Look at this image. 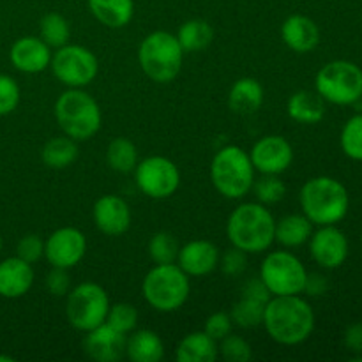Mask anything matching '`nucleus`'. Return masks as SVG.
<instances>
[{
    "instance_id": "nucleus-16",
    "label": "nucleus",
    "mask_w": 362,
    "mask_h": 362,
    "mask_svg": "<svg viewBox=\"0 0 362 362\" xmlns=\"http://www.w3.org/2000/svg\"><path fill=\"white\" fill-rule=\"evenodd\" d=\"M92 219L95 228L108 237H120L131 228L129 204L119 194H103L92 207Z\"/></svg>"
},
{
    "instance_id": "nucleus-13",
    "label": "nucleus",
    "mask_w": 362,
    "mask_h": 362,
    "mask_svg": "<svg viewBox=\"0 0 362 362\" xmlns=\"http://www.w3.org/2000/svg\"><path fill=\"white\" fill-rule=\"evenodd\" d=\"M87 239L83 232L74 226L57 228L45 240V258L52 267L73 269L85 258Z\"/></svg>"
},
{
    "instance_id": "nucleus-44",
    "label": "nucleus",
    "mask_w": 362,
    "mask_h": 362,
    "mask_svg": "<svg viewBox=\"0 0 362 362\" xmlns=\"http://www.w3.org/2000/svg\"><path fill=\"white\" fill-rule=\"evenodd\" d=\"M329 290V279L325 278L324 274L320 272H308V278H306V285H304V292L306 296L311 297H318V296H324L325 292Z\"/></svg>"
},
{
    "instance_id": "nucleus-18",
    "label": "nucleus",
    "mask_w": 362,
    "mask_h": 362,
    "mask_svg": "<svg viewBox=\"0 0 362 362\" xmlns=\"http://www.w3.org/2000/svg\"><path fill=\"white\" fill-rule=\"evenodd\" d=\"M126 334L115 331L108 324L85 332L83 350L88 359L95 362H119L126 357Z\"/></svg>"
},
{
    "instance_id": "nucleus-31",
    "label": "nucleus",
    "mask_w": 362,
    "mask_h": 362,
    "mask_svg": "<svg viewBox=\"0 0 362 362\" xmlns=\"http://www.w3.org/2000/svg\"><path fill=\"white\" fill-rule=\"evenodd\" d=\"M39 34H41V39L49 46V48H60V46L69 42V21H67L60 13L45 14V16L41 18V21H39Z\"/></svg>"
},
{
    "instance_id": "nucleus-26",
    "label": "nucleus",
    "mask_w": 362,
    "mask_h": 362,
    "mask_svg": "<svg viewBox=\"0 0 362 362\" xmlns=\"http://www.w3.org/2000/svg\"><path fill=\"white\" fill-rule=\"evenodd\" d=\"M218 357V341L204 331L189 332L175 346V359L179 362H214Z\"/></svg>"
},
{
    "instance_id": "nucleus-35",
    "label": "nucleus",
    "mask_w": 362,
    "mask_h": 362,
    "mask_svg": "<svg viewBox=\"0 0 362 362\" xmlns=\"http://www.w3.org/2000/svg\"><path fill=\"white\" fill-rule=\"evenodd\" d=\"M341 151L354 161H362V113L346 120L339 136Z\"/></svg>"
},
{
    "instance_id": "nucleus-22",
    "label": "nucleus",
    "mask_w": 362,
    "mask_h": 362,
    "mask_svg": "<svg viewBox=\"0 0 362 362\" xmlns=\"http://www.w3.org/2000/svg\"><path fill=\"white\" fill-rule=\"evenodd\" d=\"M265 90L264 85L257 78L244 76L232 85L228 92V106L233 113L251 115L258 112L264 105Z\"/></svg>"
},
{
    "instance_id": "nucleus-39",
    "label": "nucleus",
    "mask_w": 362,
    "mask_h": 362,
    "mask_svg": "<svg viewBox=\"0 0 362 362\" xmlns=\"http://www.w3.org/2000/svg\"><path fill=\"white\" fill-rule=\"evenodd\" d=\"M218 267L221 269L223 274L230 276V278L243 276L247 269V253L235 246L228 247V250H226L225 253H221V257H219Z\"/></svg>"
},
{
    "instance_id": "nucleus-46",
    "label": "nucleus",
    "mask_w": 362,
    "mask_h": 362,
    "mask_svg": "<svg viewBox=\"0 0 362 362\" xmlns=\"http://www.w3.org/2000/svg\"><path fill=\"white\" fill-rule=\"evenodd\" d=\"M14 359L11 356H4V354H0V362H13Z\"/></svg>"
},
{
    "instance_id": "nucleus-25",
    "label": "nucleus",
    "mask_w": 362,
    "mask_h": 362,
    "mask_svg": "<svg viewBox=\"0 0 362 362\" xmlns=\"http://www.w3.org/2000/svg\"><path fill=\"white\" fill-rule=\"evenodd\" d=\"M286 113L299 124H318L325 117V101L317 90H297L286 101Z\"/></svg>"
},
{
    "instance_id": "nucleus-4",
    "label": "nucleus",
    "mask_w": 362,
    "mask_h": 362,
    "mask_svg": "<svg viewBox=\"0 0 362 362\" xmlns=\"http://www.w3.org/2000/svg\"><path fill=\"white\" fill-rule=\"evenodd\" d=\"M55 119L64 134L87 141L99 133L103 113L99 103L83 88H67L55 101Z\"/></svg>"
},
{
    "instance_id": "nucleus-8",
    "label": "nucleus",
    "mask_w": 362,
    "mask_h": 362,
    "mask_svg": "<svg viewBox=\"0 0 362 362\" xmlns=\"http://www.w3.org/2000/svg\"><path fill=\"white\" fill-rule=\"evenodd\" d=\"M315 90L325 103L349 106L362 98V69L350 60L327 62L315 78Z\"/></svg>"
},
{
    "instance_id": "nucleus-19",
    "label": "nucleus",
    "mask_w": 362,
    "mask_h": 362,
    "mask_svg": "<svg viewBox=\"0 0 362 362\" xmlns=\"http://www.w3.org/2000/svg\"><path fill=\"white\" fill-rule=\"evenodd\" d=\"M52 48L35 35H25L13 42L9 52V60L14 69L25 74L42 73L52 62Z\"/></svg>"
},
{
    "instance_id": "nucleus-11",
    "label": "nucleus",
    "mask_w": 362,
    "mask_h": 362,
    "mask_svg": "<svg viewBox=\"0 0 362 362\" xmlns=\"http://www.w3.org/2000/svg\"><path fill=\"white\" fill-rule=\"evenodd\" d=\"M49 69L67 88H85L98 78L99 60L87 46L67 42L53 52Z\"/></svg>"
},
{
    "instance_id": "nucleus-12",
    "label": "nucleus",
    "mask_w": 362,
    "mask_h": 362,
    "mask_svg": "<svg viewBox=\"0 0 362 362\" xmlns=\"http://www.w3.org/2000/svg\"><path fill=\"white\" fill-rule=\"evenodd\" d=\"M133 173L138 189L152 200H166L180 187L179 166L165 156H148L141 159Z\"/></svg>"
},
{
    "instance_id": "nucleus-30",
    "label": "nucleus",
    "mask_w": 362,
    "mask_h": 362,
    "mask_svg": "<svg viewBox=\"0 0 362 362\" xmlns=\"http://www.w3.org/2000/svg\"><path fill=\"white\" fill-rule=\"evenodd\" d=\"M138 148L127 138L119 136L112 140L106 147V165L119 173H131L134 172L138 165Z\"/></svg>"
},
{
    "instance_id": "nucleus-36",
    "label": "nucleus",
    "mask_w": 362,
    "mask_h": 362,
    "mask_svg": "<svg viewBox=\"0 0 362 362\" xmlns=\"http://www.w3.org/2000/svg\"><path fill=\"white\" fill-rule=\"evenodd\" d=\"M138 318H140V315H138V310L133 304L117 303L110 306L106 324L115 329V331L127 336L138 327Z\"/></svg>"
},
{
    "instance_id": "nucleus-10",
    "label": "nucleus",
    "mask_w": 362,
    "mask_h": 362,
    "mask_svg": "<svg viewBox=\"0 0 362 362\" xmlns=\"http://www.w3.org/2000/svg\"><path fill=\"white\" fill-rule=\"evenodd\" d=\"M258 278L264 281L272 297L300 296L306 285L308 271L299 257L290 250L271 251L260 264Z\"/></svg>"
},
{
    "instance_id": "nucleus-29",
    "label": "nucleus",
    "mask_w": 362,
    "mask_h": 362,
    "mask_svg": "<svg viewBox=\"0 0 362 362\" xmlns=\"http://www.w3.org/2000/svg\"><path fill=\"white\" fill-rule=\"evenodd\" d=\"M175 35L184 52L197 53L204 52L205 48L211 46L212 39H214V28L209 21L202 20V18H193V20L184 21Z\"/></svg>"
},
{
    "instance_id": "nucleus-17",
    "label": "nucleus",
    "mask_w": 362,
    "mask_h": 362,
    "mask_svg": "<svg viewBox=\"0 0 362 362\" xmlns=\"http://www.w3.org/2000/svg\"><path fill=\"white\" fill-rule=\"evenodd\" d=\"M219 257H221V251L214 243L205 239H194L180 246L175 264L189 278H204L218 269Z\"/></svg>"
},
{
    "instance_id": "nucleus-9",
    "label": "nucleus",
    "mask_w": 362,
    "mask_h": 362,
    "mask_svg": "<svg viewBox=\"0 0 362 362\" xmlns=\"http://www.w3.org/2000/svg\"><path fill=\"white\" fill-rule=\"evenodd\" d=\"M66 297V317L73 329L88 332L106 322L112 303L101 285L94 281L80 283L73 286Z\"/></svg>"
},
{
    "instance_id": "nucleus-34",
    "label": "nucleus",
    "mask_w": 362,
    "mask_h": 362,
    "mask_svg": "<svg viewBox=\"0 0 362 362\" xmlns=\"http://www.w3.org/2000/svg\"><path fill=\"white\" fill-rule=\"evenodd\" d=\"M251 191L255 193L257 202L269 207L279 204L286 197V184L279 175H262L260 179H255Z\"/></svg>"
},
{
    "instance_id": "nucleus-45",
    "label": "nucleus",
    "mask_w": 362,
    "mask_h": 362,
    "mask_svg": "<svg viewBox=\"0 0 362 362\" xmlns=\"http://www.w3.org/2000/svg\"><path fill=\"white\" fill-rule=\"evenodd\" d=\"M343 343L346 349L352 354H362V324H352L346 327L345 334H343Z\"/></svg>"
},
{
    "instance_id": "nucleus-28",
    "label": "nucleus",
    "mask_w": 362,
    "mask_h": 362,
    "mask_svg": "<svg viewBox=\"0 0 362 362\" xmlns=\"http://www.w3.org/2000/svg\"><path fill=\"white\" fill-rule=\"evenodd\" d=\"M78 158H80L78 141L64 133L60 136L49 138L41 148V159L49 170L69 168L76 163Z\"/></svg>"
},
{
    "instance_id": "nucleus-3",
    "label": "nucleus",
    "mask_w": 362,
    "mask_h": 362,
    "mask_svg": "<svg viewBox=\"0 0 362 362\" xmlns=\"http://www.w3.org/2000/svg\"><path fill=\"white\" fill-rule=\"evenodd\" d=\"M299 204L303 214L313 225H338L345 219L350 209L346 187L332 177H313L299 191Z\"/></svg>"
},
{
    "instance_id": "nucleus-6",
    "label": "nucleus",
    "mask_w": 362,
    "mask_h": 362,
    "mask_svg": "<svg viewBox=\"0 0 362 362\" xmlns=\"http://www.w3.org/2000/svg\"><path fill=\"white\" fill-rule=\"evenodd\" d=\"M184 49L175 34L156 30L145 35L138 48V64L154 83H170L182 71Z\"/></svg>"
},
{
    "instance_id": "nucleus-2",
    "label": "nucleus",
    "mask_w": 362,
    "mask_h": 362,
    "mask_svg": "<svg viewBox=\"0 0 362 362\" xmlns=\"http://www.w3.org/2000/svg\"><path fill=\"white\" fill-rule=\"evenodd\" d=\"M276 218L267 205L260 202H246L230 212L226 221V235L232 246L258 255L274 244Z\"/></svg>"
},
{
    "instance_id": "nucleus-37",
    "label": "nucleus",
    "mask_w": 362,
    "mask_h": 362,
    "mask_svg": "<svg viewBox=\"0 0 362 362\" xmlns=\"http://www.w3.org/2000/svg\"><path fill=\"white\" fill-rule=\"evenodd\" d=\"M218 350L219 357L228 362H247L253 357V349H251L250 343L243 336H237L233 332H230L221 341H218Z\"/></svg>"
},
{
    "instance_id": "nucleus-40",
    "label": "nucleus",
    "mask_w": 362,
    "mask_h": 362,
    "mask_svg": "<svg viewBox=\"0 0 362 362\" xmlns=\"http://www.w3.org/2000/svg\"><path fill=\"white\" fill-rule=\"evenodd\" d=\"M16 257L32 265L37 264L41 258H45V240L34 233L21 237L16 244Z\"/></svg>"
},
{
    "instance_id": "nucleus-43",
    "label": "nucleus",
    "mask_w": 362,
    "mask_h": 362,
    "mask_svg": "<svg viewBox=\"0 0 362 362\" xmlns=\"http://www.w3.org/2000/svg\"><path fill=\"white\" fill-rule=\"evenodd\" d=\"M240 297H246V299L260 300V303H267L271 299V292L267 290V286L264 285L260 278H250L244 281L243 288H240Z\"/></svg>"
},
{
    "instance_id": "nucleus-42",
    "label": "nucleus",
    "mask_w": 362,
    "mask_h": 362,
    "mask_svg": "<svg viewBox=\"0 0 362 362\" xmlns=\"http://www.w3.org/2000/svg\"><path fill=\"white\" fill-rule=\"evenodd\" d=\"M46 290L55 297H66L69 293L71 286V276L69 269L52 267V271L46 274Z\"/></svg>"
},
{
    "instance_id": "nucleus-38",
    "label": "nucleus",
    "mask_w": 362,
    "mask_h": 362,
    "mask_svg": "<svg viewBox=\"0 0 362 362\" xmlns=\"http://www.w3.org/2000/svg\"><path fill=\"white\" fill-rule=\"evenodd\" d=\"M20 85L9 74H0V117L9 115L20 105Z\"/></svg>"
},
{
    "instance_id": "nucleus-20",
    "label": "nucleus",
    "mask_w": 362,
    "mask_h": 362,
    "mask_svg": "<svg viewBox=\"0 0 362 362\" xmlns=\"http://www.w3.org/2000/svg\"><path fill=\"white\" fill-rule=\"evenodd\" d=\"M281 39L296 53H310L320 45V28L304 14H290L281 25Z\"/></svg>"
},
{
    "instance_id": "nucleus-1",
    "label": "nucleus",
    "mask_w": 362,
    "mask_h": 362,
    "mask_svg": "<svg viewBox=\"0 0 362 362\" xmlns=\"http://www.w3.org/2000/svg\"><path fill=\"white\" fill-rule=\"evenodd\" d=\"M265 332L283 346H296L306 341L315 331V311L300 296H276L265 304Z\"/></svg>"
},
{
    "instance_id": "nucleus-41",
    "label": "nucleus",
    "mask_w": 362,
    "mask_h": 362,
    "mask_svg": "<svg viewBox=\"0 0 362 362\" xmlns=\"http://www.w3.org/2000/svg\"><path fill=\"white\" fill-rule=\"evenodd\" d=\"M233 327L235 325H233L230 313H226V311H216V313L209 315L207 320H205L204 332H207L216 341H221L225 336H228L233 331Z\"/></svg>"
},
{
    "instance_id": "nucleus-14",
    "label": "nucleus",
    "mask_w": 362,
    "mask_h": 362,
    "mask_svg": "<svg viewBox=\"0 0 362 362\" xmlns=\"http://www.w3.org/2000/svg\"><path fill=\"white\" fill-rule=\"evenodd\" d=\"M250 158L260 175H281L292 166L293 147L279 134H267L255 141Z\"/></svg>"
},
{
    "instance_id": "nucleus-21",
    "label": "nucleus",
    "mask_w": 362,
    "mask_h": 362,
    "mask_svg": "<svg viewBox=\"0 0 362 362\" xmlns=\"http://www.w3.org/2000/svg\"><path fill=\"white\" fill-rule=\"evenodd\" d=\"M34 285V267L18 257L0 262V297L20 299L27 296Z\"/></svg>"
},
{
    "instance_id": "nucleus-23",
    "label": "nucleus",
    "mask_w": 362,
    "mask_h": 362,
    "mask_svg": "<svg viewBox=\"0 0 362 362\" xmlns=\"http://www.w3.org/2000/svg\"><path fill=\"white\" fill-rule=\"evenodd\" d=\"M126 357L133 362H159L165 357V343L151 329H134L126 338Z\"/></svg>"
},
{
    "instance_id": "nucleus-24",
    "label": "nucleus",
    "mask_w": 362,
    "mask_h": 362,
    "mask_svg": "<svg viewBox=\"0 0 362 362\" xmlns=\"http://www.w3.org/2000/svg\"><path fill=\"white\" fill-rule=\"evenodd\" d=\"M313 223L300 212V214H286L276 221L274 243L283 250H296L304 246L313 233Z\"/></svg>"
},
{
    "instance_id": "nucleus-32",
    "label": "nucleus",
    "mask_w": 362,
    "mask_h": 362,
    "mask_svg": "<svg viewBox=\"0 0 362 362\" xmlns=\"http://www.w3.org/2000/svg\"><path fill=\"white\" fill-rule=\"evenodd\" d=\"M265 304L267 303L240 297L233 304L232 310H230V317H232L233 325H237L240 329H255L258 325H262V322H264Z\"/></svg>"
},
{
    "instance_id": "nucleus-7",
    "label": "nucleus",
    "mask_w": 362,
    "mask_h": 362,
    "mask_svg": "<svg viewBox=\"0 0 362 362\" xmlns=\"http://www.w3.org/2000/svg\"><path fill=\"white\" fill-rule=\"evenodd\" d=\"M189 279L177 264H158L145 274L141 296L152 310L159 313H173L189 299Z\"/></svg>"
},
{
    "instance_id": "nucleus-15",
    "label": "nucleus",
    "mask_w": 362,
    "mask_h": 362,
    "mask_svg": "<svg viewBox=\"0 0 362 362\" xmlns=\"http://www.w3.org/2000/svg\"><path fill=\"white\" fill-rule=\"evenodd\" d=\"M308 244L311 258L322 269H338L349 258V239L336 225L318 226V230H313Z\"/></svg>"
},
{
    "instance_id": "nucleus-33",
    "label": "nucleus",
    "mask_w": 362,
    "mask_h": 362,
    "mask_svg": "<svg viewBox=\"0 0 362 362\" xmlns=\"http://www.w3.org/2000/svg\"><path fill=\"white\" fill-rule=\"evenodd\" d=\"M179 243L168 232H158L148 239L147 253L151 260L158 264H175L179 257Z\"/></svg>"
},
{
    "instance_id": "nucleus-48",
    "label": "nucleus",
    "mask_w": 362,
    "mask_h": 362,
    "mask_svg": "<svg viewBox=\"0 0 362 362\" xmlns=\"http://www.w3.org/2000/svg\"><path fill=\"white\" fill-rule=\"evenodd\" d=\"M361 243H362V233H361Z\"/></svg>"
},
{
    "instance_id": "nucleus-47",
    "label": "nucleus",
    "mask_w": 362,
    "mask_h": 362,
    "mask_svg": "<svg viewBox=\"0 0 362 362\" xmlns=\"http://www.w3.org/2000/svg\"><path fill=\"white\" fill-rule=\"evenodd\" d=\"M2 246H4V240H2V235H0V251H2Z\"/></svg>"
},
{
    "instance_id": "nucleus-27",
    "label": "nucleus",
    "mask_w": 362,
    "mask_h": 362,
    "mask_svg": "<svg viewBox=\"0 0 362 362\" xmlns=\"http://www.w3.org/2000/svg\"><path fill=\"white\" fill-rule=\"evenodd\" d=\"M88 11L101 25L122 28L134 16V0H87Z\"/></svg>"
},
{
    "instance_id": "nucleus-5",
    "label": "nucleus",
    "mask_w": 362,
    "mask_h": 362,
    "mask_svg": "<svg viewBox=\"0 0 362 362\" xmlns=\"http://www.w3.org/2000/svg\"><path fill=\"white\" fill-rule=\"evenodd\" d=\"M255 170L250 152L239 145H225L211 163V180L214 189L228 200H240L255 184Z\"/></svg>"
}]
</instances>
